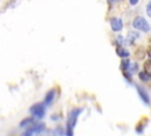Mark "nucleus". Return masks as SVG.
<instances>
[{"label": "nucleus", "mask_w": 151, "mask_h": 136, "mask_svg": "<svg viewBox=\"0 0 151 136\" xmlns=\"http://www.w3.org/2000/svg\"><path fill=\"white\" fill-rule=\"evenodd\" d=\"M81 112L80 109H73L72 111L68 112V118H67V136H72L73 135V128L76 125L77 118L79 116V114Z\"/></svg>", "instance_id": "f257e3e1"}, {"label": "nucleus", "mask_w": 151, "mask_h": 136, "mask_svg": "<svg viewBox=\"0 0 151 136\" xmlns=\"http://www.w3.org/2000/svg\"><path fill=\"white\" fill-rule=\"evenodd\" d=\"M132 26L136 30L142 31V32H149L150 31V25L143 17H136L132 21Z\"/></svg>", "instance_id": "f03ea898"}, {"label": "nucleus", "mask_w": 151, "mask_h": 136, "mask_svg": "<svg viewBox=\"0 0 151 136\" xmlns=\"http://www.w3.org/2000/svg\"><path fill=\"white\" fill-rule=\"evenodd\" d=\"M31 112L33 114V116H35L37 118H41L45 115V109L42 103H37L31 108Z\"/></svg>", "instance_id": "7ed1b4c3"}, {"label": "nucleus", "mask_w": 151, "mask_h": 136, "mask_svg": "<svg viewBox=\"0 0 151 136\" xmlns=\"http://www.w3.org/2000/svg\"><path fill=\"white\" fill-rule=\"evenodd\" d=\"M110 26L112 28V31L114 32H119L123 28V21L120 18H112L110 21Z\"/></svg>", "instance_id": "20e7f679"}, {"label": "nucleus", "mask_w": 151, "mask_h": 136, "mask_svg": "<svg viewBox=\"0 0 151 136\" xmlns=\"http://www.w3.org/2000/svg\"><path fill=\"white\" fill-rule=\"evenodd\" d=\"M137 90H138V93H139L140 98L144 101V103L150 104V98H149V95L145 92V90L143 88H140V86H137Z\"/></svg>", "instance_id": "39448f33"}, {"label": "nucleus", "mask_w": 151, "mask_h": 136, "mask_svg": "<svg viewBox=\"0 0 151 136\" xmlns=\"http://www.w3.org/2000/svg\"><path fill=\"white\" fill-rule=\"evenodd\" d=\"M116 52H117V54L119 56V57H122V58H126V57H129V51L127 50H125L124 47H122V46H118L117 48H116Z\"/></svg>", "instance_id": "423d86ee"}, {"label": "nucleus", "mask_w": 151, "mask_h": 136, "mask_svg": "<svg viewBox=\"0 0 151 136\" xmlns=\"http://www.w3.org/2000/svg\"><path fill=\"white\" fill-rule=\"evenodd\" d=\"M53 98H54V90H50L46 93V96H45V99H44L45 104H51L52 101H53Z\"/></svg>", "instance_id": "0eeeda50"}, {"label": "nucleus", "mask_w": 151, "mask_h": 136, "mask_svg": "<svg viewBox=\"0 0 151 136\" xmlns=\"http://www.w3.org/2000/svg\"><path fill=\"white\" fill-rule=\"evenodd\" d=\"M134 56H136L137 59H143V58L145 57V51H144V48H142V47L137 48V50L134 51Z\"/></svg>", "instance_id": "6e6552de"}, {"label": "nucleus", "mask_w": 151, "mask_h": 136, "mask_svg": "<svg viewBox=\"0 0 151 136\" xmlns=\"http://www.w3.org/2000/svg\"><path fill=\"white\" fill-rule=\"evenodd\" d=\"M143 67H144V72H146L147 75L151 76V59H147V60L144 63Z\"/></svg>", "instance_id": "1a4fd4ad"}, {"label": "nucleus", "mask_w": 151, "mask_h": 136, "mask_svg": "<svg viewBox=\"0 0 151 136\" xmlns=\"http://www.w3.org/2000/svg\"><path fill=\"white\" fill-rule=\"evenodd\" d=\"M138 77H139V79L143 80V82H149V80L151 79V76L147 75V73L144 72V71H143V72H139V73H138Z\"/></svg>", "instance_id": "9d476101"}, {"label": "nucleus", "mask_w": 151, "mask_h": 136, "mask_svg": "<svg viewBox=\"0 0 151 136\" xmlns=\"http://www.w3.org/2000/svg\"><path fill=\"white\" fill-rule=\"evenodd\" d=\"M31 124H33V118L28 117V118L22 119V122L20 123V127H27V125H31Z\"/></svg>", "instance_id": "9b49d317"}, {"label": "nucleus", "mask_w": 151, "mask_h": 136, "mask_svg": "<svg viewBox=\"0 0 151 136\" xmlns=\"http://www.w3.org/2000/svg\"><path fill=\"white\" fill-rule=\"evenodd\" d=\"M33 132H34V128L32 127V128H28V129L22 134V136H32Z\"/></svg>", "instance_id": "f8f14e48"}, {"label": "nucleus", "mask_w": 151, "mask_h": 136, "mask_svg": "<svg viewBox=\"0 0 151 136\" xmlns=\"http://www.w3.org/2000/svg\"><path fill=\"white\" fill-rule=\"evenodd\" d=\"M146 14H147V15L151 18V1H150V2L146 5Z\"/></svg>", "instance_id": "ddd939ff"}, {"label": "nucleus", "mask_w": 151, "mask_h": 136, "mask_svg": "<svg viewBox=\"0 0 151 136\" xmlns=\"http://www.w3.org/2000/svg\"><path fill=\"white\" fill-rule=\"evenodd\" d=\"M146 53H147V56L151 58V45L147 47V50H146Z\"/></svg>", "instance_id": "4468645a"}, {"label": "nucleus", "mask_w": 151, "mask_h": 136, "mask_svg": "<svg viewBox=\"0 0 151 136\" xmlns=\"http://www.w3.org/2000/svg\"><path fill=\"white\" fill-rule=\"evenodd\" d=\"M129 1H130L131 5H136V4L138 2V0H129Z\"/></svg>", "instance_id": "2eb2a0df"}, {"label": "nucleus", "mask_w": 151, "mask_h": 136, "mask_svg": "<svg viewBox=\"0 0 151 136\" xmlns=\"http://www.w3.org/2000/svg\"><path fill=\"white\" fill-rule=\"evenodd\" d=\"M110 1H118V0H110Z\"/></svg>", "instance_id": "dca6fc26"}]
</instances>
